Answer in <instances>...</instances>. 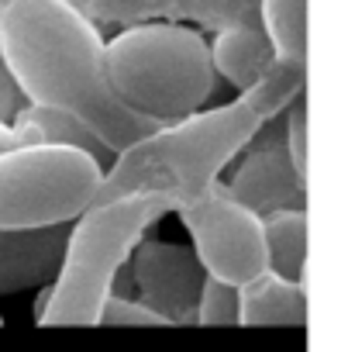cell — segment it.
Returning a JSON list of instances; mask_svg holds the SVG:
<instances>
[{
  "label": "cell",
  "mask_w": 348,
  "mask_h": 352,
  "mask_svg": "<svg viewBox=\"0 0 348 352\" xmlns=\"http://www.w3.org/2000/svg\"><path fill=\"white\" fill-rule=\"evenodd\" d=\"M69 225L0 232V294L49 287L59 276Z\"/></svg>",
  "instance_id": "cell-10"
},
{
  "label": "cell",
  "mask_w": 348,
  "mask_h": 352,
  "mask_svg": "<svg viewBox=\"0 0 348 352\" xmlns=\"http://www.w3.org/2000/svg\"><path fill=\"white\" fill-rule=\"evenodd\" d=\"M307 321V290L303 283H286L272 273H262L238 287V324H300Z\"/></svg>",
  "instance_id": "cell-13"
},
{
  "label": "cell",
  "mask_w": 348,
  "mask_h": 352,
  "mask_svg": "<svg viewBox=\"0 0 348 352\" xmlns=\"http://www.w3.org/2000/svg\"><path fill=\"white\" fill-rule=\"evenodd\" d=\"M131 287L162 324H197V300L207 280L194 249L176 242H138L128 259Z\"/></svg>",
  "instance_id": "cell-7"
},
{
  "label": "cell",
  "mask_w": 348,
  "mask_h": 352,
  "mask_svg": "<svg viewBox=\"0 0 348 352\" xmlns=\"http://www.w3.org/2000/svg\"><path fill=\"white\" fill-rule=\"evenodd\" d=\"M259 128L262 121L242 97L172 124H159L148 138L114 155L97 201L155 197L165 211H180L207 187L221 184L228 162L259 135Z\"/></svg>",
  "instance_id": "cell-2"
},
{
  "label": "cell",
  "mask_w": 348,
  "mask_h": 352,
  "mask_svg": "<svg viewBox=\"0 0 348 352\" xmlns=\"http://www.w3.org/2000/svg\"><path fill=\"white\" fill-rule=\"evenodd\" d=\"M97 324H107V328H124V324H135V328H159L162 321L138 300L124 297V294H111L100 307V318Z\"/></svg>",
  "instance_id": "cell-19"
},
{
  "label": "cell",
  "mask_w": 348,
  "mask_h": 352,
  "mask_svg": "<svg viewBox=\"0 0 348 352\" xmlns=\"http://www.w3.org/2000/svg\"><path fill=\"white\" fill-rule=\"evenodd\" d=\"M11 148H18V138H14L11 124L0 121V152H11Z\"/></svg>",
  "instance_id": "cell-21"
},
{
  "label": "cell",
  "mask_w": 348,
  "mask_h": 352,
  "mask_svg": "<svg viewBox=\"0 0 348 352\" xmlns=\"http://www.w3.org/2000/svg\"><path fill=\"white\" fill-rule=\"evenodd\" d=\"M11 131H14L18 145H66V148H80V152L93 155L104 169L114 162V155L107 152V145H104L83 121H76L73 114L52 111V107L25 104V107L14 114Z\"/></svg>",
  "instance_id": "cell-11"
},
{
  "label": "cell",
  "mask_w": 348,
  "mask_h": 352,
  "mask_svg": "<svg viewBox=\"0 0 348 352\" xmlns=\"http://www.w3.org/2000/svg\"><path fill=\"white\" fill-rule=\"evenodd\" d=\"M25 104H28V100H25V94L18 90V83H14L11 69L4 66V59H0V121L11 124V121H14V114H18Z\"/></svg>",
  "instance_id": "cell-20"
},
{
  "label": "cell",
  "mask_w": 348,
  "mask_h": 352,
  "mask_svg": "<svg viewBox=\"0 0 348 352\" xmlns=\"http://www.w3.org/2000/svg\"><path fill=\"white\" fill-rule=\"evenodd\" d=\"M262 242H266V273L303 283L307 270V208L276 211L262 218Z\"/></svg>",
  "instance_id": "cell-14"
},
{
  "label": "cell",
  "mask_w": 348,
  "mask_h": 352,
  "mask_svg": "<svg viewBox=\"0 0 348 352\" xmlns=\"http://www.w3.org/2000/svg\"><path fill=\"white\" fill-rule=\"evenodd\" d=\"M169 214L155 197H114L90 204L73 225L62 252L59 276L45 287V307L38 324H80L93 328L104 300L117 287V273L145 232Z\"/></svg>",
  "instance_id": "cell-4"
},
{
  "label": "cell",
  "mask_w": 348,
  "mask_h": 352,
  "mask_svg": "<svg viewBox=\"0 0 348 352\" xmlns=\"http://www.w3.org/2000/svg\"><path fill=\"white\" fill-rule=\"evenodd\" d=\"M0 59L28 104L73 114L111 155L159 128L114 97L104 73L100 28L66 0H4Z\"/></svg>",
  "instance_id": "cell-1"
},
{
  "label": "cell",
  "mask_w": 348,
  "mask_h": 352,
  "mask_svg": "<svg viewBox=\"0 0 348 352\" xmlns=\"http://www.w3.org/2000/svg\"><path fill=\"white\" fill-rule=\"evenodd\" d=\"M0 4H4V0H0Z\"/></svg>",
  "instance_id": "cell-22"
},
{
  "label": "cell",
  "mask_w": 348,
  "mask_h": 352,
  "mask_svg": "<svg viewBox=\"0 0 348 352\" xmlns=\"http://www.w3.org/2000/svg\"><path fill=\"white\" fill-rule=\"evenodd\" d=\"M104 73L114 97L155 124L204 111L218 87L207 38L187 25H135L117 32L104 42Z\"/></svg>",
  "instance_id": "cell-3"
},
{
  "label": "cell",
  "mask_w": 348,
  "mask_h": 352,
  "mask_svg": "<svg viewBox=\"0 0 348 352\" xmlns=\"http://www.w3.org/2000/svg\"><path fill=\"white\" fill-rule=\"evenodd\" d=\"M197 324H238V287L207 276L197 300Z\"/></svg>",
  "instance_id": "cell-17"
},
{
  "label": "cell",
  "mask_w": 348,
  "mask_h": 352,
  "mask_svg": "<svg viewBox=\"0 0 348 352\" xmlns=\"http://www.w3.org/2000/svg\"><path fill=\"white\" fill-rule=\"evenodd\" d=\"M104 166L66 145H18L0 152V232L73 225L97 204Z\"/></svg>",
  "instance_id": "cell-5"
},
{
  "label": "cell",
  "mask_w": 348,
  "mask_h": 352,
  "mask_svg": "<svg viewBox=\"0 0 348 352\" xmlns=\"http://www.w3.org/2000/svg\"><path fill=\"white\" fill-rule=\"evenodd\" d=\"M176 214L190 232L194 242L190 249L211 280H221L228 287H245L248 280L266 273L262 218L242 208L224 184L207 187Z\"/></svg>",
  "instance_id": "cell-6"
},
{
  "label": "cell",
  "mask_w": 348,
  "mask_h": 352,
  "mask_svg": "<svg viewBox=\"0 0 348 352\" xmlns=\"http://www.w3.org/2000/svg\"><path fill=\"white\" fill-rule=\"evenodd\" d=\"M307 90V63H290V59H272L266 66V73L242 90L238 97L245 100V107L266 124L272 118H279L297 97H303Z\"/></svg>",
  "instance_id": "cell-15"
},
{
  "label": "cell",
  "mask_w": 348,
  "mask_h": 352,
  "mask_svg": "<svg viewBox=\"0 0 348 352\" xmlns=\"http://www.w3.org/2000/svg\"><path fill=\"white\" fill-rule=\"evenodd\" d=\"M255 18L276 59L307 63V0H255Z\"/></svg>",
  "instance_id": "cell-16"
},
{
  "label": "cell",
  "mask_w": 348,
  "mask_h": 352,
  "mask_svg": "<svg viewBox=\"0 0 348 352\" xmlns=\"http://www.w3.org/2000/svg\"><path fill=\"white\" fill-rule=\"evenodd\" d=\"M207 52H211L214 73L224 76L238 94L248 90L266 73V66L276 59L272 56V45L266 42V35L259 32V25H242V28H221V32H214L211 42H207Z\"/></svg>",
  "instance_id": "cell-12"
},
{
  "label": "cell",
  "mask_w": 348,
  "mask_h": 352,
  "mask_svg": "<svg viewBox=\"0 0 348 352\" xmlns=\"http://www.w3.org/2000/svg\"><path fill=\"white\" fill-rule=\"evenodd\" d=\"M224 187L242 208H248L259 218L276 214V211L307 208V187L293 176L286 152L276 145H266L245 155V162L235 169V176Z\"/></svg>",
  "instance_id": "cell-9"
},
{
  "label": "cell",
  "mask_w": 348,
  "mask_h": 352,
  "mask_svg": "<svg viewBox=\"0 0 348 352\" xmlns=\"http://www.w3.org/2000/svg\"><path fill=\"white\" fill-rule=\"evenodd\" d=\"M83 18L107 25H200L211 32L259 25L255 0H66Z\"/></svg>",
  "instance_id": "cell-8"
},
{
  "label": "cell",
  "mask_w": 348,
  "mask_h": 352,
  "mask_svg": "<svg viewBox=\"0 0 348 352\" xmlns=\"http://www.w3.org/2000/svg\"><path fill=\"white\" fill-rule=\"evenodd\" d=\"M286 162L293 169V176L307 187V97H297L286 107Z\"/></svg>",
  "instance_id": "cell-18"
}]
</instances>
